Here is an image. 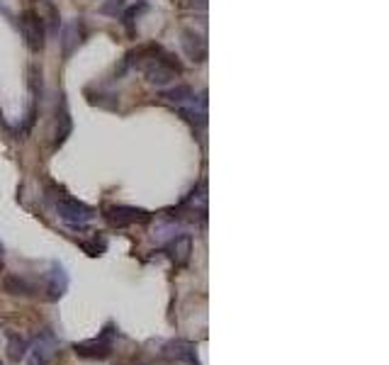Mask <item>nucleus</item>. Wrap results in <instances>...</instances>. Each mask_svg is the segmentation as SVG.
I'll use <instances>...</instances> for the list:
<instances>
[{"mask_svg": "<svg viewBox=\"0 0 389 365\" xmlns=\"http://www.w3.org/2000/svg\"><path fill=\"white\" fill-rule=\"evenodd\" d=\"M51 198H54V210H56L59 220H64L66 224L83 226L86 222H91L93 217H95V210H93V207H88L86 202H80V200L66 195L64 190L56 193V195H51Z\"/></svg>", "mask_w": 389, "mask_h": 365, "instance_id": "1", "label": "nucleus"}, {"mask_svg": "<svg viewBox=\"0 0 389 365\" xmlns=\"http://www.w3.org/2000/svg\"><path fill=\"white\" fill-rule=\"evenodd\" d=\"M115 336H117V331H115L113 327H105L102 329V333L97 338H88V341H80V344L73 346L75 355H80V358H107V355L113 353V346H115Z\"/></svg>", "mask_w": 389, "mask_h": 365, "instance_id": "2", "label": "nucleus"}, {"mask_svg": "<svg viewBox=\"0 0 389 365\" xmlns=\"http://www.w3.org/2000/svg\"><path fill=\"white\" fill-rule=\"evenodd\" d=\"M105 220L113 226L146 224V222H151V212L141 210V207H129V204H113L105 210Z\"/></svg>", "mask_w": 389, "mask_h": 365, "instance_id": "3", "label": "nucleus"}, {"mask_svg": "<svg viewBox=\"0 0 389 365\" xmlns=\"http://www.w3.org/2000/svg\"><path fill=\"white\" fill-rule=\"evenodd\" d=\"M20 27H22V34H25V39H27V47L32 49V51H42V49H44V37H47V30H44L42 15H37L34 10L22 12Z\"/></svg>", "mask_w": 389, "mask_h": 365, "instance_id": "4", "label": "nucleus"}, {"mask_svg": "<svg viewBox=\"0 0 389 365\" xmlns=\"http://www.w3.org/2000/svg\"><path fill=\"white\" fill-rule=\"evenodd\" d=\"M54 353H56V336L47 329V331L39 333L34 346H30L25 358H27V365H49Z\"/></svg>", "mask_w": 389, "mask_h": 365, "instance_id": "5", "label": "nucleus"}, {"mask_svg": "<svg viewBox=\"0 0 389 365\" xmlns=\"http://www.w3.org/2000/svg\"><path fill=\"white\" fill-rule=\"evenodd\" d=\"M86 34H88V27L80 17L71 20L69 25L61 30V54H64V59H71V56H73V51L83 44Z\"/></svg>", "mask_w": 389, "mask_h": 365, "instance_id": "6", "label": "nucleus"}, {"mask_svg": "<svg viewBox=\"0 0 389 365\" xmlns=\"http://www.w3.org/2000/svg\"><path fill=\"white\" fill-rule=\"evenodd\" d=\"M47 300L49 302H56L59 297L66 295V290H69V275H66L64 266L56 263L54 261L51 266H49V273H47Z\"/></svg>", "mask_w": 389, "mask_h": 365, "instance_id": "7", "label": "nucleus"}, {"mask_svg": "<svg viewBox=\"0 0 389 365\" xmlns=\"http://www.w3.org/2000/svg\"><path fill=\"white\" fill-rule=\"evenodd\" d=\"M180 44H182V51H185L192 61H200V64H202V61L207 59V42H204L202 34L195 32V30H182Z\"/></svg>", "mask_w": 389, "mask_h": 365, "instance_id": "8", "label": "nucleus"}, {"mask_svg": "<svg viewBox=\"0 0 389 365\" xmlns=\"http://www.w3.org/2000/svg\"><path fill=\"white\" fill-rule=\"evenodd\" d=\"M71 129H73V122H71L66 100H59V108H56V129H54V149H59L69 139Z\"/></svg>", "mask_w": 389, "mask_h": 365, "instance_id": "9", "label": "nucleus"}, {"mask_svg": "<svg viewBox=\"0 0 389 365\" xmlns=\"http://www.w3.org/2000/svg\"><path fill=\"white\" fill-rule=\"evenodd\" d=\"M3 290L12 297H32L34 295V285L30 283L27 278L22 275H15V273H8L3 278Z\"/></svg>", "mask_w": 389, "mask_h": 365, "instance_id": "10", "label": "nucleus"}, {"mask_svg": "<svg viewBox=\"0 0 389 365\" xmlns=\"http://www.w3.org/2000/svg\"><path fill=\"white\" fill-rule=\"evenodd\" d=\"M190 251H192L190 234H180V237H176L171 244H168V256L173 258V263L176 266H185L187 258H190Z\"/></svg>", "mask_w": 389, "mask_h": 365, "instance_id": "11", "label": "nucleus"}, {"mask_svg": "<svg viewBox=\"0 0 389 365\" xmlns=\"http://www.w3.org/2000/svg\"><path fill=\"white\" fill-rule=\"evenodd\" d=\"M5 351L12 363H20V360H25L27 351H30V341L15 331H5Z\"/></svg>", "mask_w": 389, "mask_h": 365, "instance_id": "12", "label": "nucleus"}, {"mask_svg": "<svg viewBox=\"0 0 389 365\" xmlns=\"http://www.w3.org/2000/svg\"><path fill=\"white\" fill-rule=\"evenodd\" d=\"M192 97H195V93H192L190 86H176V88H171V91L161 93V100L176 102V105H182V102L192 100Z\"/></svg>", "mask_w": 389, "mask_h": 365, "instance_id": "13", "label": "nucleus"}, {"mask_svg": "<svg viewBox=\"0 0 389 365\" xmlns=\"http://www.w3.org/2000/svg\"><path fill=\"white\" fill-rule=\"evenodd\" d=\"M119 10H124V0H107V3H102V5H100V12H102V15L117 17Z\"/></svg>", "mask_w": 389, "mask_h": 365, "instance_id": "14", "label": "nucleus"}, {"mask_svg": "<svg viewBox=\"0 0 389 365\" xmlns=\"http://www.w3.org/2000/svg\"><path fill=\"white\" fill-rule=\"evenodd\" d=\"M146 8V3H139V8L134 5V8H129L127 12H124V27L129 30V32H134V17H139V10H144Z\"/></svg>", "mask_w": 389, "mask_h": 365, "instance_id": "15", "label": "nucleus"}, {"mask_svg": "<svg viewBox=\"0 0 389 365\" xmlns=\"http://www.w3.org/2000/svg\"><path fill=\"white\" fill-rule=\"evenodd\" d=\"M3 270H5V263H3V258H0V273H3Z\"/></svg>", "mask_w": 389, "mask_h": 365, "instance_id": "16", "label": "nucleus"}, {"mask_svg": "<svg viewBox=\"0 0 389 365\" xmlns=\"http://www.w3.org/2000/svg\"><path fill=\"white\" fill-rule=\"evenodd\" d=\"M3 253H5V248H3V244H0V258H3Z\"/></svg>", "mask_w": 389, "mask_h": 365, "instance_id": "17", "label": "nucleus"}, {"mask_svg": "<svg viewBox=\"0 0 389 365\" xmlns=\"http://www.w3.org/2000/svg\"><path fill=\"white\" fill-rule=\"evenodd\" d=\"M0 365H3V363H0Z\"/></svg>", "mask_w": 389, "mask_h": 365, "instance_id": "18", "label": "nucleus"}]
</instances>
